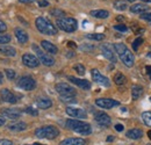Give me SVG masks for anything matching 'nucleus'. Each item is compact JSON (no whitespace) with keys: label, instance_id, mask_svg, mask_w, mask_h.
Returning <instances> with one entry per match:
<instances>
[{"label":"nucleus","instance_id":"f257e3e1","mask_svg":"<svg viewBox=\"0 0 151 145\" xmlns=\"http://www.w3.org/2000/svg\"><path fill=\"white\" fill-rule=\"evenodd\" d=\"M114 50L116 51V54L119 55L120 59L122 60V63L126 66H128V67L134 66L135 57L132 54V51L126 47V44H123V43H115L114 44Z\"/></svg>","mask_w":151,"mask_h":145},{"label":"nucleus","instance_id":"f03ea898","mask_svg":"<svg viewBox=\"0 0 151 145\" xmlns=\"http://www.w3.org/2000/svg\"><path fill=\"white\" fill-rule=\"evenodd\" d=\"M65 126L68 129L75 131L77 134H80V135H84V136H87L92 132V128L91 124H88L87 122H84V121H80V120H68Z\"/></svg>","mask_w":151,"mask_h":145},{"label":"nucleus","instance_id":"7ed1b4c3","mask_svg":"<svg viewBox=\"0 0 151 145\" xmlns=\"http://www.w3.org/2000/svg\"><path fill=\"white\" fill-rule=\"evenodd\" d=\"M35 24H36V28L41 34H44V35H56L57 34V28L48 20V19L43 18V17H38L35 20Z\"/></svg>","mask_w":151,"mask_h":145},{"label":"nucleus","instance_id":"20e7f679","mask_svg":"<svg viewBox=\"0 0 151 145\" xmlns=\"http://www.w3.org/2000/svg\"><path fill=\"white\" fill-rule=\"evenodd\" d=\"M35 136L41 139H55L59 136V130L54 126H44L35 130Z\"/></svg>","mask_w":151,"mask_h":145},{"label":"nucleus","instance_id":"39448f33","mask_svg":"<svg viewBox=\"0 0 151 145\" xmlns=\"http://www.w3.org/2000/svg\"><path fill=\"white\" fill-rule=\"evenodd\" d=\"M57 27L66 33H73L78 28V22L73 18H59L56 21Z\"/></svg>","mask_w":151,"mask_h":145},{"label":"nucleus","instance_id":"423d86ee","mask_svg":"<svg viewBox=\"0 0 151 145\" xmlns=\"http://www.w3.org/2000/svg\"><path fill=\"white\" fill-rule=\"evenodd\" d=\"M33 49H34V51H35V54H36V57L38 58V60H40L43 65H45V66H52V65L55 64V59H54L50 55L44 54L36 44L33 45Z\"/></svg>","mask_w":151,"mask_h":145},{"label":"nucleus","instance_id":"0eeeda50","mask_svg":"<svg viewBox=\"0 0 151 145\" xmlns=\"http://www.w3.org/2000/svg\"><path fill=\"white\" fill-rule=\"evenodd\" d=\"M18 86L23 91H33L36 87V81L33 77L24 75V77H21L19 79Z\"/></svg>","mask_w":151,"mask_h":145},{"label":"nucleus","instance_id":"6e6552de","mask_svg":"<svg viewBox=\"0 0 151 145\" xmlns=\"http://www.w3.org/2000/svg\"><path fill=\"white\" fill-rule=\"evenodd\" d=\"M55 90L60 96H75L76 90L66 83H59L55 86Z\"/></svg>","mask_w":151,"mask_h":145},{"label":"nucleus","instance_id":"1a4fd4ad","mask_svg":"<svg viewBox=\"0 0 151 145\" xmlns=\"http://www.w3.org/2000/svg\"><path fill=\"white\" fill-rule=\"evenodd\" d=\"M95 105L102 109H111V108H113V107L119 106L120 102L116 101V100H113V99L100 98V99H96V100H95Z\"/></svg>","mask_w":151,"mask_h":145},{"label":"nucleus","instance_id":"9d476101","mask_svg":"<svg viewBox=\"0 0 151 145\" xmlns=\"http://www.w3.org/2000/svg\"><path fill=\"white\" fill-rule=\"evenodd\" d=\"M22 63L27 66V67H30V69H34V67H37L38 65L41 64V62L38 60V58L33 54H24L22 56Z\"/></svg>","mask_w":151,"mask_h":145},{"label":"nucleus","instance_id":"9b49d317","mask_svg":"<svg viewBox=\"0 0 151 145\" xmlns=\"http://www.w3.org/2000/svg\"><path fill=\"white\" fill-rule=\"evenodd\" d=\"M94 120L95 122L99 126H101V127H109L111 126V122H112L109 115H107L104 111H96L94 114Z\"/></svg>","mask_w":151,"mask_h":145},{"label":"nucleus","instance_id":"f8f14e48","mask_svg":"<svg viewBox=\"0 0 151 145\" xmlns=\"http://www.w3.org/2000/svg\"><path fill=\"white\" fill-rule=\"evenodd\" d=\"M91 74H92V79H93V81H95L96 84H100V85H102V86H105V87H109V86H111L109 79H108L107 77L102 75L96 69H93V70L91 71Z\"/></svg>","mask_w":151,"mask_h":145},{"label":"nucleus","instance_id":"ddd939ff","mask_svg":"<svg viewBox=\"0 0 151 145\" xmlns=\"http://www.w3.org/2000/svg\"><path fill=\"white\" fill-rule=\"evenodd\" d=\"M0 94H1V99L5 101V102H8V103H17L18 102V96L11 92L8 88H2L0 91Z\"/></svg>","mask_w":151,"mask_h":145},{"label":"nucleus","instance_id":"4468645a","mask_svg":"<svg viewBox=\"0 0 151 145\" xmlns=\"http://www.w3.org/2000/svg\"><path fill=\"white\" fill-rule=\"evenodd\" d=\"M68 79H69V81H71L72 84L77 85L81 90L87 91V90L91 88V83L88 80H86V79H79V78H76V77H72V75H69Z\"/></svg>","mask_w":151,"mask_h":145},{"label":"nucleus","instance_id":"2eb2a0df","mask_svg":"<svg viewBox=\"0 0 151 145\" xmlns=\"http://www.w3.org/2000/svg\"><path fill=\"white\" fill-rule=\"evenodd\" d=\"M100 50H101V52H102L105 58H107V59H108L109 62H112V63H116L117 58H116V56L114 54L113 49L109 47V44H102V45L100 47Z\"/></svg>","mask_w":151,"mask_h":145},{"label":"nucleus","instance_id":"dca6fc26","mask_svg":"<svg viewBox=\"0 0 151 145\" xmlns=\"http://www.w3.org/2000/svg\"><path fill=\"white\" fill-rule=\"evenodd\" d=\"M66 114L73 118H86L87 113L81 108H75V107H68L66 108Z\"/></svg>","mask_w":151,"mask_h":145},{"label":"nucleus","instance_id":"f3484780","mask_svg":"<svg viewBox=\"0 0 151 145\" xmlns=\"http://www.w3.org/2000/svg\"><path fill=\"white\" fill-rule=\"evenodd\" d=\"M1 114L7 117V118H11V120H17L19 118L22 114V111L19 108H4L1 110Z\"/></svg>","mask_w":151,"mask_h":145},{"label":"nucleus","instance_id":"a211bd4d","mask_svg":"<svg viewBox=\"0 0 151 145\" xmlns=\"http://www.w3.org/2000/svg\"><path fill=\"white\" fill-rule=\"evenodd\" d=\"M41 45H42V48L48 52V54L50 55H55L58 52V48H57L55 44H52L51 42H49V41H45V39H43L42 42H41Z\"/></svg>","mask_w":151,"mask_h":145},{"label":"nucleus","instance_id":"6ab92c4d","mask_svg":"<svg viewBox=\"0 0 151 145\" xmlns=\"http://www.w3.org/2000/svg\"><path fill=\"white\" fill-rule=\"evenodd\" d=\"M14 34H15L17 39L19 41V43L24 44V43L28 42V34H27L22 28H15V29H14Z\"/></svg>","mask_w":151,"mask_h":145},{"label":"nucleus","instance_id":"aec40b11","mask_svg":"<svg viewBox=\"0 0 151 145\" xmlns=\"http://www.w3.org/2000/svg\"><path fill=\"white\" fill-rule=\"evenodd\" d=\"M149 11V6L145 4H135L130 7V12L136 14H143Z\"/></svg>","mask_w":151,"mask_h":145},{"label":"nucleus","instance_id":"412c9836","mask_svg":"<svg viewBox=\"0 0 151 145\" xmlns=\"http://www.w3.org/2000/svg\"><path fill=\"white\" fill-rule=\"evenodd\" d=\"M59 145H86V141L84 138H66L62 141Z\"/></svg>","mask_w":151,"mask_h":145},{"label":"nucleus","instance_id":"4be33fe9","mask_svg":"<svg viewBox=\"0 0 151 145\" xmlns=\"http://www.w3.org/2000/svg\"><path fill=\"white\" fill-rule=\"evenodd\" d=\"M126 136H127L128 138H130V139H139V138L143 136V131H142L141 129H137V128L130 129V130L127 131Z\"/></svg>","mask_w":151,"mask_h":145},{"label":"nucleus","instance_id":"5701e85b","mask_svg":"<svg viewBox=\"0 0 151 145\" xmlns=\"http://www.w3.org/2000/svg\"><path fill=\"white\" fill-rule=\"evenodd\" d=\"M0 54H2L4 56H8V57H14L17 55V50L9 45H2L0 47Z\"/></svg>","mask_w":151,"mask_h":145},{"label":"nucleus","instance_id":"b1692460","mask_svg":"<svg viewBox=\"0 0 151 145\" xmlns=\"http://www.w3.org/2000/svg\"><path fill=\"white\" fill-rule=\"evenodd\" d=\"M91 17L96 19H107L109 17V12L105 11V9H95V11H91Z\"/></svg>","mask_w":151,"mask_h":145},{"label":"nucleus","instance_id":"393cba45","mask_svg":"<svg viewBox=\"0 0 151 145\" xmlns=\"http://www.w3.org/2000/svg\"><path fill=\"white\" fill-rule=\"evenodd\" d=\"M52 106V101L48 98H40L37 100V107L41 109H48Z\"/></svg>","mask_w":151,"mask_h":145},{"label":"nucleus","instance_id":"a878e982","mask_svg":"<svg viewBox=\"0 0 151 145\" xmlns=\"http://www.w3.org/2000/svg\"><path fill=\"white\" fill-rule=\"evenodd\" d=\"M143 94V87L139 86V85H134L132 87V99L134 100H137L142 96Z\"/></svg>","mask_w":151,"mask_h":145},{"label":"nucleus","instance_id":"bb28decb","mask_svg":"<svg viewBox=\"0 0 151 145\" xmlns=\"http://www.w3.org/2000/svg\"><path fill=\"white\" fill-rule=\"evenodd\" d=\"M8 129L11 131H23L27 129V124L24 122H17V123H12L8 126Z\"/></svg>","mask_w":151,"mask_h":145},{"label":"nucleus","instance_id":"cd10ccee","mask_svg":"<svg viewBox=\"0 0 151 145\" xmlns=\"http://www.w3.org/2000/svg\"><path fill=\"white\" fill-rule=\"evenodd\" d=\"M126 81H127V78L124 77V74H122L121 72H117L114 75V83H115L116 85H119V86L124 85Z\"/></svg>","mask_w":151,"mask_h":145},{"label":"nucleus","instance_id":"c85d7f7f","mask_svg":"<svg viewBox=\"0 0 151 145\" xmlns=\"http://www.w3.org/2000/svg\"><path fill=\"white\" fill-rule=\"evenodd\" d=\"M127 7H128L127 2H124V1H122V0H116V1L114 2V8L117 9V11H126Z\"/></svg>","mask_w":151,"mask_h":145},{"label":"nucleus","instance_id":"c756f323","mask_svg":"<svg viewBox=\"0 0 151 145\" xmlns=\"http://www.w3.org/2000/svg\"><path fill=\"white\" fill-rule=\"evenodd\" d=\"M142 121L145 126L151 127V111H144L142 113Z\"/></svg>","mask_w":151,"mask_h":145},{"label":"nucleus","instance_id":"7c9ffc66","mask_svg":"<svg viewBox=\"0 0 151 145\" xmlns=\"http://www.w3.org/2000/svg\"><path fill=\"white\" fill-rule=\"evenodd\" d=\"M144 41H143V38L142 37H137L134 42H132V49H134V51H137L138 50V48L141 47V44L143 43Z\"/></svg>","mask_w":151,"mask_h":145},{"label":"nucleus","instance_id":"2f4dec72","mask_svg":"<svg viewBox=\"0 0 151 145\" xmlns=\"http://www.w3.org/2000/svg\"><path fill=\"white\" fill-rule=\"evenodd\" d=\"M86 37L90 39H94V41H102L105 38V35L104 34H87Z\"/></svg>","mask_w":151,"mask_h":145},{"label":"nucleus","instance_id":"473e14b6","mask_svg":"<svg viewBox=\"0 0 151 145\" xmlns=\"http://www.w3.org/2000/svg\"><path fill=\"white\" fill-rule=\"evenodd\" d=\"M60 100H62V102H65V103H76L77 102L75 96H60Z\"/></svg>","mask_w":151,"mask_h":145},{"label":"nucleus","instance_id":"72a5a7b5","mask_svg":"<svg viewBox=\"0 0 151 145\" xmlns=\"http://www.w3.org/2000/svg\"><path fill=\"white\" fill-rule=\"evenodd\" d=\"M50 14L54 15V17H56V18H58V17H64V15H65V13H64L62 9H57V8L51 9V11H50Z\"/></svg>","mask_w":151,"mask_h":145},{"label":"nucleus","instance_id":"f704fd0d","mask_svg":"<svg viewBox=\"0 0 151 145\" xmlns=\"http://www.w3.org/2000/svg\"><path fill=\"white\" fill-rule=\"evenodd\" d=\"M5 73H6L7 78H8L9 80L15 79V77H17V73H15V71H14V70H11V69H7V70L5 71Z\"/></svg>","mask_w":151,"mask_h":145},{"label":"nucleus","instance_id":"c9c22d12","mask_svg":"<svg viewBox=\"0 0 151 145\" xmlns=\"http://www.w3.org/2000/svg\"><path fill=\"white\" fill-rule=\"evenodd\" d=\"M11 39H12V37L9 36V35H0V44H7L8 42H11Z\"/></svg>","mask_w":151,"mask_h":145},{"label":"nucleus","instance_id":"e433bc0d","mask_svg":"<svg viewBox=\"0 0 151 145\" xmlns=\"http://www.w3.org/2000/svg\"><path fill=\"white\" fill-rule=\"evenodd\" d=\"M75 71L76 72H78L79 74H85V66L84 65H81V64H77V65H75Z\"/></svg>","mask_w":151,"mask_h":145},{"label":"nucleus","instance_id":"4c0bfd02","mask_svg":"<svg viewBox=\"0 0 151 145\" xmlns=\"http://www.w3.org/2000/svg\"><path fill=\"white\" fill-rule=\"evenodd\" d=\"M114 29H115V30H117V32L126 33V32L128 30V27H127V26H124V24H116V26H114Z\"/></svg>","mask_w":151,"mask_h":145},{"label":"nucleus","instance_id":"58836bf2","mask_svg":"<svg viewBox=\"0 0 151 145\" xmlns=\"http://www.w3.org/2000/svg\"><path fill=\"white\" fill-rule=\"evenodd\" d=\"M24 111H26L27 114H29V115H33V116H37L38 115V111L36 109L33 108V107H27V108L24 109Z\"/></svg>","mask_w":151,"mask_h":145},{"label":"nucleus","instance_id":"ea45409f","mask_svg":"<svg viewBox=\"0 0 151 145\" xmlns=\"http://www.w3.org/2000/svg\"><path fill=\"white\" fill-rule=\"evenodd\" d=\"M139 18L142 19V20H144V21H147V22H149V23H151V13L150 12H147V13L141 14Z\"/></svg>","mask_w":151,"mask_h":145},{"label":"nucleus","instance_id":"a19ab883","mask_svg":"<svg viewBox=\"0 0 151 145\" xmlns=\"http://www.w3.org/2000/svg\"><path fill=\"white\" fill-rule=\"evenodd\" d=\"M6 30H7V26H6V23H5L4 21L0 20V33H4V32H6Z\"/></svg>","mask_w":151,"mask_h":145},{"label":"nucleus","instance_id":"79ce46f5","mask_svg":"<svg viewBox=\"0 0 151 145\" xmlns=\"http://www.w3.org/2000/svg\"><path fill=\"white\" fill-rule=\"evenodd\" d=\"M80 50H83V51H91V50H93V47L92 45H81L80 47Z\"/></svg>","mask_w":151,"mask_h":145},{"label":"nucleus","instance_id":"37998d69","mask_svg":"<svg viewBox=\"0 0 151 145\" xmlns=\"http://www.w3.org/2000/svg\"><path fill=\"white\" fill-rule=\"evenodd\" d=\"M0 145H13V143L8 139H0Z\"/></svg>","mask_w":151,"mask_h":145},{"label":"nucleus","instance_id":"c03bdc74","mask_svg":"<svg viewBox=\"0 0 151 145\" xmlns=\"http://www.w3.org/2000/svg\"><path fill=\"white\" fill-rule=\"evenodd\" d=\"M38 5H40V7H47V6H49V2L47 0H41L38 2Z\"/></svg>","mask_w":151,"mask_h":145},{"label":"nucleus","instance_id":"a18cd8bd","mask_svg":"<svg viewBox=\"0 0 151 145\" xmlns=\"http://www.w3.org/2000/svg\"><path fill=\"white\" fill-rule=\"evenodd\" d=\"M123 126L122 124H115V130L116 131H119V132H121V131H123Z\"/></svg>","mask_w":151,"mask_h":145},{"label":"nucleus","instance_id":"49530a36","mask_svg":"<svg viewBox=\"0 0 151 145\" xmlns=\"http://www.w3.org/2000/svg\"><path fill=\"white\" fill-rule=\"evenodd\" d=\"M68 47H70V48H77V45H76L75 42H72V41H70V42H68Z\"/></svg>","mask_w":151,"mask_h":145},{"label":"nucleus","instance_id":"de8ad7c7","mask_svg":"<svg viewBox=\"0 0 151 145\" xmlns=\"http://www.w3.org/2000/svg\"><path fill=\"white\" fill-rule=\"evenodd\" d=\"M5 123H6V120H5L4 117H1V116H0V127H2Z\"/></svg>","mask_w":151,"mask_h":145},{"label":"nucleus","instance_id":"09e8293b","mask_svg":"<svg viewBox=\"0 0 151 145\" xmlns=\"http://www.w3.org/2000/svg\"><path fill=\"white\" fill-rule=\"evenodd\" d=\"M35 0H20V2H23V4H30V2H34Z\"/></svg>","mask_w":151,"mask_h":145},{"label":"nucleus","instance_id":"8fccbe9b","mask_svg":"<svg viewBox=\"0 0 151 145\" xmlns=\"http://www.w3.org/2000/svg\"><path fill=\"white\" fill-rule=\"evenodd\" d=\"M145 70H147V73H148V74H151V66H147Z\"/></svg>","mask_w":151,"mask_h":145},{"label":"nucleus","instance_id":"3c124183","mask_svg":"<svg viewBox=\"0 0 151 145\" xmlns=\"http://www.w3.org/2000/svg\"><path fill=\"white\" fill-rule=\"evenodd\" d=\"M113 141H114L113 136H108V138H107V142H113Z\"/></svg>","mask_w":151,"mask_h":145},{"label":"nucleus","instance_id":"603ef678","mask_svg":"<svg viewBox=\"0 0 151 145\" xmlns=\"http://www.w3.org/2000/svg\"><path fill=\"white\" fill-rule=\"evenodd\" d=\"M4 83V75H2V73L0 72V84H2Z\"/></svg>","mask_w":151,"mask_h":145},{"label":"nucleus","instance_id":"864d4df0","mask_svg":"<svg viewBox=\"0 0 151 145\" xmlns=\"http://www.w3.org/2000/svg\"><path fill=\"white\" fill-rule=\"evenodd\" d=\"M148 137L151 139V130H149V131H148Z\"/></svg>","mask_w":151,"mask_h":145},{"label":"nucleus","instance_id":"5fc2aeb1","mask_svg":"<svg viewBox=\"0 0 151 145\" xmlns=\"http://www.w3.org/2000/svg\"><path fill=\"white\" fill-rule=\"evenodd\" d=\"M143 2H151V0H142Z\"/></svg>","mask_w":151,"mask_h":145},{"label":"nucleus","instance_id":"6e6d98bb","mask_svg":"<svg viewBox=\"0 0 151 145\" xmlns=\"http://www.w3.org/2000/svg\"><path fill=\"white\" fill-rule=\"evenodd\" d=\"M127 1H128V2H134L135 0H127Z\"/></svg>","mask_w":151,"mask_h":145},{"label":"nucleus","instance_id":"4d7b16f0","mask_svg":"<svg viewBox=\"0 0 151 145\" xmlns=\"http://www.w3.org/2000/svg\"><path fill=\"white\" fill-rule=\"evenodd\" d=\"M34 145H42V144H38V143H35Z\"/></svg>","mask_w":151,"mask_h":145},{"label":"nucleus","instance_id":"13d9d810","mask_svg":"<svg viewBox=\"0 0 151 145\" xmlns=\"http://www.w3.org/2000/svg\"><path fill=\"white\" fill-rule=\"evenodd\" d=\"M149 75H150V79H151V74H149Z\"/></svg>","mask_w":151,"mask_h":145},{"label":"nucleus","instance_id":"bf43d9fd","mask_svg":"<svg viewBox=\"0 0 151 145\" xmlns=\"http://www.w3.org/2000/svg\"><path fill=\"white\" fill-rule=\"evenodd\" d=\"M149 145H151V144H149Z\"/></svg>","mask_w":151,"mask_h":145},{"label":"nucleus","instance_id":"052dcab7","mask_svg":"<svg viewBox=\"0 0 151 145\" xmlns=\"http://www.w3.org/2000/svg\"><path fill=\"white\" fill-rule=\"evenodd\" d=\"M150 100H151V99H150Z\"/></svg>","mask_w":151,"mask_h":145}]
</instances>
